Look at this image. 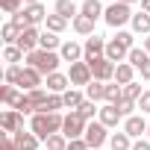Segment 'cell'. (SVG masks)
<instances>
[{
	"label": "cell",
	"instance_id": "cell-52",
	"mask_svg": "<svg viewBox=\"0 0 150 150\" xmlns=\"http://www.w3.org/2000/svg\"><path fill=\"white\" fill-rule=\"evenodd\" d=\"M38 3V0H24V6H35Z\"/></svg>",
	"mask_w": 150,
	"mask_h": 150
},
{
	"label": "cell",
	"instance_id": "cell-48",
	"mask_svg": "<svg viewBox=\"0 0 150 150\" xmlns=\"http://www.w3.org/2000/svg\"><path fill=\"white\" fill-rule=\"evenodd\" d=\"M141 80H147V83H150V62L141 68Z\"/></svg>",
	"mask_w": 150,
	"mask_h": 150
},
{
	"label": "cell",
	"instance_id": "cell-53",
	"mask_svg": "<svg viewBox=\"0 0 150 150\" xmlns=\"http://www.w3.org/2000/svg\"><path fill=\"white\" fill-rule=\"evenodd\" d=\"M147 138H150V127H147Z\"/></svg>",
	"mask_w": 150,
	"mask_h": 150
},
{
	"label": "cell",
	"instance_id": "cell-4",
	"mask_svg": "<svg viewBox=\"0 0 150 150\" xmlns=\"http://www.w3.org/2000/svg\"><path fill=\"white\" fill-rule=\"evenodd\" d=\"M86 127H88V121L74 109V112H68L65 115V124H62V135L68 138V141H74V138H83L86 135Z\"/></svg>",
	"mask_w": 150,
	"mask_h": 150
},
{
	"label": "cell",
	"instance_id": "cell-22",
	"mask_svg": "<svg viewBox=\"0 0 150 150\" xmlns=\"http://www.w3.org/2000/svg\"><path fill=\"white\" fill-rule=\"evenodd\" d=\"M129 27H132L135 35H150V15L147 12H135L132 21H129Z\"/></svg>",
	"mask_w": 150,
	"mask_h": 150
},
{
	"label": "cell",
	"instance_id": "cell-3",
	"mask_svg": "<svg viewBox=\"0 0 150 150\" xmlns=\"http://www.w3.org/2000/svg\"><path fill=\"white\" fill-rule=\"evenodd\" d=\"M132 15H135V12H132L127 3H118V0H115V3L106 6L103 21H106V27H112V30H124V27L132 21Z\"/></svg>",
	"mask_w": 150,
	"mask_h": 150
},
{
	"label": "cell",
	"instance_id": "cell-34",
	"mask_svg": "<svg viewBox=\"0 0 150 150\" xmlns=\"http://www.w3.org/2000/svg\"><path fill=\"white\" fill-rule=\"evenodd\" d=\"M77 112H80V115H83L86 121H94V115H100V106H97L94 100H88V97H86V103H83V106H80Z\"/></svg>",
	"mask_w": 150,
	"mask_h": 150
},
{
	"label": "cell",
	"instance_id": "cell-27",
	"mask_svg": "<svg viewBox=\"0 0 150 150\" xmlns=\"http://www.w3.org/2000/svg\"><path fill=\"white\" fill-rule=\"evenodd\" d=\"M109 147H112V150H132V138H129L124 129H118V132L109 135Z\"/></svg>",
	"mask_w": 150,
	"mask_h": 150
},
{
	"label": "cell",
	"instance_id": "cell-38",
	"mask_svg": "<svg viewBox=\"0 0 150 150\" xmlns=\"http://www.w3.org/2000/svg\"><path fill=\"white\" fill-rule=\"evenodd\" d=\"M0 9H3L6 15H15L24 9V0H0Z\"/></svg>",
	"mask_w": 150,
	"mask_h": 150
},
{
	"label": "cell",
	"instance_id": "cell-6",
	"mask_svg": "<svg viewBox=\"0 0 150 150\" xmlns=\"http://www.w3.org/2000/svg\"><path fill=\"white\" fill-rule=\"evenodd\" d=\"M68 80H71V88H77V86H88L91 80H94V74H91V68H88V62H74L71 65V71H68Z\"/></svg>",
	"mask_w": 150,
	"mask_h": 150
},
{
	"label": "cell",
	"instance_id": "cell-7",
	"mask_svg": "<svg viewBox=\"0 0 150 150\" xmlns=\"http://www.w3.org/2000/svg\"><path fill=\"white\" fill-rule=\"evenodd\" d=\"M83 50H86V56H83V62H94V59H100V56H106V38L103 35H88L86 38V44H83Z\"/></svg>",
	"mask_w": 150,
	"mask_h": 150
},
{
	"label": "cell",
	"instance_id": "cell-44",
	"mask_svg": "<svg viewBox=\"0 0 150 150\" xmlns=\"http://www.w3.org/2000/svg\"><path fill=\"white\" fill-rule=\"evenodd\" d=\"M68 150H91V147L86 144V138H74V141H68Z\"/></svg>",
	"mask_w": 150,
	"mask_h": 150
},
{
	"label": "cell",
	"instance_id": "cell-24",
	"mask_svg": "<svg viewBox=\"0 0 150 150\" xmlns=\"http://www.w3.org/2000/svg\"><path fill=\"white\" fill-rule=\"evenodd\" d=\"M71 27H74V33H80V35H94V21L91 18H86V15H77V18H74L71 21Z\"/></svg>",
	"mask_w": 150,
	"mask_h": 150
},
{
	"label": "cell",
	"instance_id": "cell-9",
	"mask_svg": "<svg viewBox=\"0 0 150 150\" xmlns=\"http://www.w3.org/2000/svg\"><path fill=\"white\" fill-rule=\"evenodd\" d=\"M91 74H94V80H100V83H115V62H109L106 56H100V59H94L91 65Z\"/></svg>",
	"mask_w": 150,
	"mask_h": 150
},
{
	"label": "cell",
	"instance_id": "cell-49",
	"mask_svg": "<svg viewBox=\"0 0 150 150\" xmlns=\"http://www.w3.org/2000/svg\"><path fill=\"white\" fill-rule=\"evenodd\" d=\"M141 12H147V15H150V0H141Z\"/></svg>",
	"mask_w": 150,
	"mask_h": 150
},
{
	"label": "cell",
	"instance_id": "cell-2",
	"mask_svg": "<svg viewBox=\"0 0 150 150\" xmlns=\"http://www.w3.org/2000/svg\"><path fill=\"white\" fill-rule=\"evenodd\" d=\"M59 62H62V56L56 53V50H33L30 56H27V65L30 68H35L38 74H44V77H50V74H56L59 71Z\"/></svg>",
	"mask_w": 150,
	"mask_h": 150
},
{
	"label": "cell",
	"instance_id": "cell-17",
	"mask_svg": "<svg viewBox=\"0 0 150 150\" xmlns=\"http://www.w3.org/2000/svg\"><path fill=\"white\" fill-rule=\"evenodd\" d=\"M127 56H129V50H127L118 38H109V41H106V59H109V62L121 65V62H127Z\"/></svg>",
	"mask_w": 150,
	"mask_h": 150
},
{
	"label": "cell",
	"instance_id": "cell-15",
	"mask_svg": "<svg viewBox=\"0 0 150 150\" xmlns=\"http://www.w3.org/2000/svg\"><path fill=\"white\" fill-rule=\"evenodd\" d=\"M44 86H47L50 94H65L71 88V80H68V74L56 71V74H50V77H44Z\"/></svg>",
	"mask_w": 150,
	"mask_h": 150
},
{
	"label": "cell",
	"instance_id": "cell-12",
	"mask_svg": "<svg viewBox=\"0 0 150 150\" xmlns=\"http://www.w3.org/2000/svg\"><path fill=\"white\" fill-rule=\"evenodd\" d=\"M38 41H41V33H38V27H27L24 33H21V38H18V47L30 56L33 50H38Z\"/></svg>",
	"mask_w": 150,
	"mask_h": 150
},
{
	"label": "cell",
	"instance_id": "cell-21",
	"mask_svg": "<svg viewBox=\"0 0 150 150\" xmlns=\"http://www.w3.org/2000/svg\"><path fill=\"white\" fill-rule=\"evenodd\" d=\"M115 83H118V86H129V83H135V68H132L129 62H121V65L115 68Z\"/></svg>",
	"mask_w": 150,
	"mask_h": 150
},
{
	"label": "cell",
	"instance_id": "cell-13",
	"mask_svg": "<svg viewBox=\"0 0 150 150\" xmlns=\"http://www.w3.org/2000/svg\"><path fill=\"white\" fill-rule=\"evenodd\" d=\"M97 121L103 124V127H118V124H124V115H121V109L118 106H112V103H103L100 106V115H97Z\"/></svg>",
	"mask_w": 150,
	"mask_h": 150
},
{
	"label": "cell",
	"instance_id": "cell-23",
	"mask_svg": "<svg viewBox=\"0 0 150 150\" xmlns=\"http://www.w3.org/2000/svg\"><path fill=\"white\" fill-rule=\"evenodd\" d=\"M62 100H65V109H80L83 103H86V91H80V88H68L65 94H62Z\"/></svg>",
	"mask_w": 150,
	"mask_h": 150
},
{
	"label": "cell",
	"instance_id": "cell-28",
	"mask_svg": "<svg viewBox=\"0 0 150 150\" xmlns=\"http://www.w3.org/2000/svg\"><path fill=\"white\" fill-rule=\"evenodd\" d=\"M21 33H24V30H21L18 24H12V21H6V24H3V33H0V35H3V44H6V47H9V44H18V38H21Z\"/></svg>",
	"mask_w": 150,
	"mask_h": 150
},
{
	"label": "cell",
	"instance_id": "cell-41",
	"mask_svg": "<svg viewBox=\"0 0 150 150\" xmlns=\"http://www.w3.org/2000/svg\"><path fill=\"white\" fill-rule=\"evenodd\" d=\"M115 38H118V41H121V44H124L127 50H132V47H135V33H127V30H118V35H115Z\"/></svg>",
	"mask_w": 150,
	"mask_h": 150
},
{
	"label": "cell",
	"instance_id": "cell-51",
	"mask_svg": "<svg viewBox=\"0 0 150 150\" xmlns=\"http://www.w3.org/2000/svg\"><path fill=\"white\" fill-rule=\"evenodd\" d=\"M118 3H127V6H132V3H141V0H118Z\"/></svg>",
	"mask_w": 150,
	"mask_h": 150
},
{
	"label": "cell",
	"instance_id": "cell-35",
	"mask_svg": "<svg viewBox=\"0 0 150 150\" xmlns=\"http://www.w3.org/2000/svg\"><path fill=\"white\" fill-rule=\"evenodd\" d=\"M44 150H68V138L62 132H56V135H50L44 141Z\"/></svg>",
	"mask_w": 150,
	"mask_h": 150
},
{
	"label": "cell",
	"instance_id": "cell-14",
	"mask_svg": "<svg viewBox=\"0 0 150 150\" xmlns=\"http://www.w3.org/2000/svg\"><path fill=\"white\" fill-rule=\"evenodd\" d=\"M59 56H62V62H83V56H86V50H83V44L80 41H62V47H59Z\"/></svg>",
	"mask_w": 150,
	"mask_h": 150
},
{
	"label": "cell",
	"instance_id": "cell-19",
	"mask_svg": "<svg viewBox=\"0 0 150 150\" xmlns=\"http://www.w3.org/2000/svg\"><path fill=\"white\" fill-rule=\"evenodd\" d=\"M103 12H106V6L100 3V0H83V6H80V15H86V18H91L94 24L103 18Z\"/></svg>",
	"mask_w": 150,
	"mask_h": 150
},
{
	"label": "cell",
	"instance_id": "cell-29",
	"mask_svg": "<svg viewBox=\"0 0 150 150\" xmlns=\"http://www.w3.org/2000/svg\"><path fill=\"white\" fill-rule=\"evenodd\" d=\"M86 97H88V100H94V103H100V100L106 97V83H100V80H91V83L86 86Z\"/></svg>",
	"mask_w": 150,
	"mask_h": 150
},
{
	"label": "cell",
	"instance_id": "cell-10",
	"mask_svg": "<svg viewBox=\"0 0 150 150\" xmlns=\"http://www.w3.org/2000/svg\"><path fill=\"white\" fill-rule=\"evenodd\" d=\"M41 86H44V74H38L35 68L24 65L21 80H18V88H21V91H35V88H41Z\"/></svg>",
	"mask_w": 150,
	"mask_h": 150
},
{
	"label": "cell",
	"instance_id": "cell-30",
	"mask_svg": "<svg viewBox=\"0 0 150 150\" xmlns=\"http://www.w3.org/2000/svg\"><path fill=\"white\" fill-rule=\"evenodd\" d=\"M38 47H41V50H56V53H59V47H62V38H59L56 33L44 30V33H41V41H38Z\"/></svg>",
	"mask_w": 150,
	"mask_h": 150
},
{
	"label": "cell",
	"instance_id": "cell-31",
	"mask_svg": "<svg viewBox=\"0 0 150 150\" xmlns=\"http://www.w3.org/2000/svg\"><path fill=\"white\" fill-rule=\"evenodd\" d=\"M121 100H124V86H118V83H106V97H103V103L118 106Z\"/></svg>",
	"mask_w": 150,
	"mask_h": 150
},
{
	"label": "cell",
	"instance_id": "cell-26",
	"mask_svg": "<svg viewBox=\"0 0 150 150\" xmlns=\"http://www.w3.org/2000/svg\"><path fill=\"white\" fill-rule=\"evenodd\" d=\"M127 62H129L135 71H141V68L150 62V53H147L144 47H132V50H129V56H127Z\"/></svg>",
	"mask_w": 150,
	"mask_h": 150
},
{
	"label": "cell",
	"instance_id": "cell-1",
	"mask_svg": "<svg viewBox=\"0 0 150 150\" xmlns=\"http://www.w3.org/2000/svg\"><path fill=\"white\" fill-rule=\"evenodd\" d=\"M62 124H65V115H62V112H38V115L30 118V129H33L41 141H47L50 135L62 132Z\"/></svg>",
	"mask_w": 150,
	"mask_h": 150
},
{
	"label": "cell",
	"instance_id": "cell-50",
	"mask_svg": "<svg viewBox=\"0 0 150 150\" xmlns=\"http://www.w3.org/2000/svg\"><path fill=\"white\" fill-rule=\"evenodd\" d=\"M144 50L150 53V35H144Z\"/></svg>",
	"mask_w": 150,
	"mask_h": 150
},
{
	"label": "cell",
	"instance_id": "cell-16",
	"mask_svg": "<svg viewBox=\"0 0 150 150\" xmlns=\"http://www.w3.org/2000/svg\"><path fill=\"white\" fill-rule=\"evenodd\" d=\"M12 138H15V144H18L21 150H38V147L44 144V141H41L33 129H21V132H15Z\"/></svg>",
	"mask_w": 150,
	"mask_h": 150
},
{
	"label": "cell",
	"instance_id": "cell-42",
	"mask_svg": "<svg viewBox=\"0 0 150 150\" xmlns=\"http://www.w3.org/2000/svg\"><path fill=\"white\" fill-rule=\"evenodd\" d=\"M118 109H121V115H124V121H127L129 115H135L138 103H132V100H121V103H118Z\"/></svg>",
	"mask_w": 150,
	"mask_h": 150
},
{
	"label": "cell",
	"instance_id": "cell-39",
	"mask_svg": "<svg viewBox=\"0 0 150 150\" xmlns=\"http://www.w3.org/2000/svg\"><path fill=\"white\" fill-rule=\"evenodd\" d=\"M59 109H65L62 94H50V97H47V103H44V112H59Z\"/></svg>",
	"mask_w": 150,
	"mask_h": 150
},
{
	"label": "cell",
	"instance_id": "cell-36",
	"mask_svg": "<svg viewBox=\"0 0 150 150\" xmlns=\"http://www.w3.org/2000/svg\"><path fill=\"white\" fill-rule=\"evenodd\" d=\"M144 94V88H141V83H129V86H124V100H132V103H138V97Z\"/></svg>",
	"mask_w": 150,
	"mask_h": 150
},
{
	"label": "cell",
	"instance_id": "cell-47",
	"mask_svg": "<svg viewBox=\"0 0 150 150\" xmlns=\"http://www.w3.org/2000/svg\"><path fill=\"white\" fill-rule=\"evenodd\" d=\"M3 150H21V147L15 144V138H12V135H6V141H3Z\"/></svg>",
	"mask_w": 150,
	"mask_h": 150
},
{
	"label": "cell",
	"instance_id": "cell-40",
	"mask_svg": "<svg viewBox=\"0 0 150 150\" xmlns=\"http://www.w3.org/2000/svg\"><path fill=\"white\" fill-rule=\"evenodd\" d=\"M15 109H18V112H21V115H35V106H33V103H30V97H27V91H24V94H21V100H18V103H15Z\"/></svg>",
	"mask_w": 150,
	"mask_h": 150
},
{
	"label": "cell",
	"instance_id": "cell-33",
	"mask_svg": "<svg viewBox=\"0 0 150 150\" xmlns=\"http://www.w3.org/2000/svg\"><path fill=\"white\" fill-rule=\"evenodd\" d=\"M68 24H71V21H65V18H62V15H56V12H53V15H47V21H44V27H47L50 33H56V35H59Z\"/></svg>",
	"mask_w": 150,
	"mask_h": 150
},
{
	"label": "cell",
	"instance_id": "cell-46",
	"mask_svg": "<svg viewBox=\"0 0 150 150\" xmlns=\"http://www.w3.org/2000/svg\"><path fill=\"white\" fill-rule=\"evenodd\" d=\"M132 150H150V138H138V141H132Z\"/></svg>",
	"mask_w": 150,
	"mask_h": 150
},
{
	"label": "cell",
	"instance_id": "cell-45",
	"mask_svg": "<svg viewBox=\"0 0 150 150\" xmlns=\"http://www.w3.org/2000/svg\"><path fill=\"white\" fill-rule=\"evenodd\" d=\"M9 21H12V24H18L21 30H27V21H24V9H21V12H15V15H9Z\"/></svg>",
	"mask_w": 150,
	"mask_h": 150
},
{
	"label": "cell",
	"instance_id": "cell-5",
	"mask_svg": "<svg viewBox=\"0 0 150 150\" xmlns=\"http://www.w3.org/2000/svg\"><path fill=\"white\" fill-rule=\"evenodd\" d=\"M83 138H86V144H88L91 150H100L103 144H109V127H103L100 121H88Z\"/></svg>",
	"mask_w": 150,
	"mask_h": 150
},
{
	"label": "cell",
	"instance_id": "cell-43",
	"mask_svg": "<svg viewBox=\"0 0 150 150\" xmlns=\"http://www.w3.org/2000/svg\"><path fill=\"white\" fill-rule=\"evenodd\" d=\"M138 109H141V115H150V91H144L138 97Z\"/></svg>",
	"mask_w": 150,
	"mask_h": 150
},
{
	"label": "cell",
	"instance_id": "cell-11",
	"mask_svg": "<svg viewBox=\"0 0 150 150\" xmlns=\"http://www.w3.org/2000/svg\"><path fill=\"white\" fill-rule=\"evenodd\" d=\"M0 124H3V132H6V135H15V132L24 129V115H21L18 109H6L3 118H0Z\"/></svg>",
	"mask_w": 150,
	"mask_h": 150
},
{
	"label": "cell",
	"instance_id": "cell-37",
	"mask_svg": "<svg viewBox=\"0 0 150 150\" xmlns=\"http://www.w3.org/2000/svg\"><path fill=\"white\" fill-rule=\"evenodd\" d=\"M21 71H24V65H9V68H6V74H3L6 86H18V80H21Z\"/></svg>",
	"mask_w": 150,
	"mask_h": 150
},
{
	"label": "cell",
	"instance_id": "cell-20",
	"mask_svg": "<svg viewBox=\"0 0 150 150\" xmlns=\"http://www.w3.org/2000/svg\"><path fill=\"white\" fill-rule=\"evenodd\" d=\"M53 12H56V15H62L65 21H74V18L80 15V6L74 3V0H56V6H53Z\"/></svg>",
	"mask_w": 150,
	"mask_h": 150
},
{
	"label": "cell",
	"instance_id": "cell-18",
	"mask_svg": "<svg viewBox=\"0 0 150 150\" xmlns=\"http://www.w3.org/2000/svg\"><path fill=\"white\" fill-rule=\"evenodd\" d=\"M24 21H27V27H38V24L47 21V9H44L41 3H35V6H24Z\"/></svg>",
	"mask_w": 150,
	"mask_h": 150
},
{
	"label": "cell",
	"instance_id": "cell-32",
	"mask_svg": "<svg viewBox=\"0 0 150 150\" xmlns=\"http://www.w3.org/2000/svg\"><path fill=\"white\" fill-rule=\"evenodd\" d=\"M21 59H27V53H24L18 44H9V47H3V62H9V65H18Z\"/></svg>",
	"mask_w": 150,
	"mask_h": 150
},
{
	"label": "cell",
	"instance_id": "cell-25",
	"mask_svg": "<svg viewBox=\"0 0 150 150\" xmlns=\"http://www.w3.org/2000/svg\"><path fill=\"white\" fill-rule=\"evenodd\" d=\"M21 94H24V91H21L18 86H0V100H3L9 109H15V103L21 100Z\"/></svg>",
	"mask_w": 150,
	"mask_h": 150
},
{
	"label": "cell",
	"instance_id": "cell-8",
	"mask_svg": "<svg viewBox=\"0 0 150 150\" xmlns=\"http://www.w3.org/2000/svg\"><path fill=\"white\" fill-rule=\"evenodd\" d=\"M147 127H150V121H147L144 115H129V118L124 121V127H121V129H124L132 141H138V138H144V135H147Z\"/></svg>",
	"mask_w": 150,
	"mask_h": 150
}]
</instances>
